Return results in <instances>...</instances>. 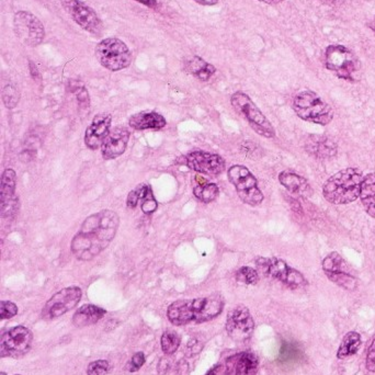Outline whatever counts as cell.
Wrapping results in <instances>:
<instances>
[{
    "label": "cell",
    "instance_id": "obj_1",
    "mask_svg": "<svg viewBox=\"0 0 375 375\" xmlns=\"http://www.w3.org/2000/svg\"><path fill=\"white\" fill-rule=\"evenodd\" d=\"M119 225V215L114 211L103 210L88 216L72 240L74 256L81 261L94 259L110 245Z\"/></svg>",
    "mask_w": 375,
    "mask_h": 375
},
{
    "label": "cell",
    "instance_id": "obj_2",
    "mask_svg": "<svg viewBox=\"0 0 375 375\" xmlns=\"http://www.w3.org/2000/svg\"><path fill=\"white\" fill-rule=\"evenodd\" d=\"M224 308V300L219 294L173 302L167 310L168 319L175 326L202 324L216 319Z\"/></svg>",
    "mask_w": 375,
    "mask_h": 375
},
{
    "label": "cell",
    "instance_id": "obj_3",
    "mask_svg": "<svg viewBox=\"0 0 375 375\" xmlns=\"http://www.w3.org/2000/svg\"><path fill=\"white\" fill-rule=\"evenodd\" d=\"M363 177L356 168H347L332 175L323 186L325 199L332 204H349L360 197Z\"/></svg>",
    "mask_w": 375,
    "mask_h": 375
},
{
    "label": "cell",
    "instance_id": "obj_4",
    "mask_svg": "<svg viewBox=\"0 0 375 375\" xmlns=\"http://www.w3.org/2000/svg\"><path fill=\"white\" fill-rule=\"evenodd\" d=\"M325 65L338 78L354 81L359 79L361 64L354 52L343 45H330L325 52Z\"/></svg>",
    "mask_w": 375,
    "mask_h": 375
},
{
    "label": "cell",
    "instance_id": "obj_5",
    "mask_svg": "<svg viewBox=\"0 0 375 375\" xmlns=\"http://www.w3.org/2000/svg\"><path fill=\"white\" fill-rule=\"evenodd\" d=\"M293 109L300 119L315 125H330L334 111L328 103L313 92H302L295 96Z\"/></svg>",
    "mask_w": 375,
    "mask_h": 375
},
{
    "label": "cell",
    "instance_id": "obj_6",
    "mask_svg": "<svg viewBox=\"0 0 375 375\" xmlns=\"http://www.w3.org/2000/svg\"><path fill=\"white\" fill-rule=\"evenodd\" d=\"M231 103L238 114L245 118L255 132L264 138H272L275 136V131L270 121L264 116L260 109L255 105L249 96L244 92H237L231 98Z\"/></svg>",
    "mask_w": 375,
    "mask_h": 375
},
{
    "label": "cell",
    "instance_id": "obj_7",
    "mask_svg": "<svg viewBox=\"0 0 375 375\" xmlns=\"http://www.w3.org/2000/svg\"><path fill=\"white\" fill-rule=\"evenodd\" d=\"M96 57L101 65L111 72L125 69L131 64L130 50L118 39H105L96 47Z\"/></svg>",
    "mask_w": 375,
    "mask_h": 375
},
{
    "label": "cell",
    "instance_id": "obj_8",
    "mask_svg": "<svg viewBox=\"0 0 375 375\" xmlns=\"http://www.w3.org/2000/svg\"><path fill=\"white\" fill-rule=\"evenodd\" d=\"M227 175L233 186H235L240 200L251 206L261 204L264 195L258 188L257 179L247 168L240 165L233 166Z\"/></svg>",
    "mask_w": 375,
    "mask_h": 375
},
{
    "label": "cell",
    "instance_id": "obj_9",
    "mask_svg": "<svg viewBox=\"0 0 375 375\" xmlns=\"http://www.w3.org/2000/svg\"><path fill=\"white\" fill-rule=\"evenodd\" d=\"M256 264L264 275L280 281L291 289H300L308 284V281L302 273L290 267L286 261L279 258L259 257L256 260Z\"/></svg>",
    "mask_w": 375,
    "mask_h": 375
},
{
    "label": "cell",
    "instance_id": "obj_10",
    "mask_svg": "<svg viewBox=\"0 0 375 375\" xmlns=\"http://www.w3.org/2000/svg\"><path fill=\"white\" fill-rule=\"evenodd\" d=\"M14 29L17 38L25 45H40L45 36L43 23L28 11H18L14 14Z\"/></svg>",
    "mask_w": 375,
    "mask_h": 375
},
{
    "label": "cell",
    "instance_id": "obj_11",
    "mask_svg": "<svg viewBox=\"0 0 375 375\" xmlns=\"http://www.w3.org/2000/svg\"><path fill=\"white\" fill-rule=\"evenodd\" d=\"M32 343V332L27 327H14L1 336L0 354L3 358L18 359L30 351Z\"/></svg>",
    "mask_w": 375,
    "mask_h": 375
},
{
    "label": "cell",
    "instance_id": "obj_12",
    "mask_svg": "<svg viewBox=\"0 0 375 375\" xmlns=\"http://www.w3.org/2000/svg\"><path fill=\"white\" fill-rule=\"evenodd\" d=\"M81 295L83 292L78 286H69L61 290L47 301L42 310V317L46 321L61 317L77 306Z\"/></svg>",
    "mask_w": 375,
    "mask_h": 375
},
{
    "label": "cell",
    "instance_id": "obj_13",
    "mask_svg": "<svg viewBox=\"0 0 375 375\" xmlns=\"http://www.w3.org/2000/svg\"><path fill=\"white\" fill-rule=\"evenodd\" d=\"M255 330V321L248 308L238 306L230 310L226 319V332L233 341H248Z\"/></svg>",
    "mask_w": 375,
    "mask_h": 375
},
{
    "label": "cell",
    "instance_id": "obj_14",
    "mask_svg": "<svg viewBox=\"0 0 375 375\" xmlns=\"http://www.w3.org/2000/svg\"><path fill=\"white\" fill-rule=\"evenodd\" d=\"M182 160L186 167L204 175H219L225 169V160L219 155L208 151H192L182 157Z\"/></svg>",
    "mask_w": 375,
    "mask_h": 375
},
{
    "label": "cell",
    "instance_id": "obj_15",
    "mask_svg": "<svg viewBox=\"0 0 375 375\" xmlns=\"http://www.w3.org/2000/svg\"><path fill=\"white\" fill-rule=\"evenodd\" d=\"M62 6L66 12L75 22H77L84 30L98 34L101 32V21L97 14L90 7L79 0H62Z\"/></svg>",
    "mask_w": 375,
    "mask_h": 375
},
{
    "label": "cell",
    "instance_id": "obj_16",
    "mask_svg": "<svg viewBox=\"0 0 375 375\" xmlns=\"http://www.w3.org/2000/svg\"><path fill=\"white\" fill-rule=\"evenodd\" d=\"M17 175L14 169H6L1 175L0 182V204H1V215L9 217L16 213L18 200L16 195Z\"/></svg>",
    "mask_w": 375,
    "mask_h": 375
},
{
    "label": "cell",
    "instance_id": "obj_17",
    "mask_svg": "<svg viewBox=\"0 0 375 375\" xmlns=\"http://www.w3.org/2000/svg\"><path fill=\"white\" fill-rule=\"evenodd\" d=\"M130 136V131L125 127H118L110 131L101 146L103 158L105 160H116L125 154Z\"/></svg>",
    "mask_w": 375,
    "mask_h": 375
},
{
    "label": "cell",
    "instance_id": "obj_18",
    "mask_svg": "<svg viewBox=\"0 0 375 375\" xmlns=\"http://www.w3.org/2000/svg\"><path fill=\"white\" fill-rule=\"evenodd\" d=\"M112 118L109 114H98L85 133V144L90 149H97L103 146L105 138L110 133Z\"/></svg>",
    "mask_w": 375,
    "mask_h": 375
},
{
    "label": "cell",
    "instance_id": "obj_19",
    "mask_svg": "<svg viewBox=\"0 0 375 375\" xmlns=\"http://www.w3.org/2000/svg\"><path fill=\"white\" fill-rule=\"evenodd\" d=\"M259 361L256 354L249 351L231 356L225 365V375H257Z\"/></svg>",
    "mask_w": 375,
    "mask_h": 375
},
{
    "label": "cell",
    "instance_id": "obj_20",
    "mask_svg": "<svg viewBox=\"0 0 375 375\" xmlns=\"http://www.w3.org/2000/svg\"><path fill=\"white\" fill-rule=\"evenodd\" d=\"M306 149L308 154L321 160L332 158L337 154L335 142L326 136H310L306 142Z\"/></svg>",
    "mask_w": 375,
    "mask_h": 375
},
{
    "label": "cell",
    "instance_id": "obj_21",
    "mask_svg": "<svg viewBox=\"0 0 375 375\" xmlns=\"http://www.w3.org/2000/svg\"><path fill=\"white\" fill-rule=\"evenodd\" d=\"M129 125L136 130H162L166 127V120L162 114L154 111L140 112L131 116Z\"/></svg>",
    "mask_w": 375,
    "mask_h": 375
},
{
    "label": "cell",
    "instance_id": "obj_22",
    "mask_svg": "<svg viewBox=\"0 0 375 375\" xmlns=\"http://www.w3.org/2000/svg\"><path fill=\"white\" fill-rule=\"evenodd\" d=\"M184 69L201 81H208L216 72V68L212 64L195 55L184 61Z\"/></svg>",
    "mask_w": 375,
    "mask_h": 375
},
{
    "label": "cell",
    "instance_id": "obj_23",
    "mask_svg": "<svg viewBox=\"0 0 375 375\" xmlns=\"http://www.w3.org/2000/svg\"><path fill=\"white\" fill-rule=\"evenodd\" d=\"M279 181L288 191L294 195H310L312 193V189L306 179L297 173L289 171H282L279 175Z\"/></svg>",
    "mask_w": 375,
    "mask_h": 375
},
{
    "label": "cell",
    "instance_id": "obj_24",
    "mask_svg": "<svg viewBox=\"0 0 375 375\" xmlns=\"http://www.w3.org/2000/svg\"><path fill=\"white\" fill-rule=\"evenodd\" d=\"M107 314L105 310L99 306L86 304L77 310L73 316V323L76 327H86L97 324Z\"/></svg>",
    "mask_w": 375,
    "mask_h": 375
},
{
    "label": "cell",
    "instance_id": "obj_25",
    "mask_svg": "<svg viewBox=\"0 0 375 375\" xmlns=\"http://www.w3.org/2000/svg\"><path fill=\"white\" fill-rule=\"evenodd\" d=\"M360 197L365 212L375 219V173L365 175L362 180Z\"/></svg>",
    "mask_w": 375,
    "mask_h": 375
},
{
    "label": "cell",
    "instance_id": "obj_26",
    "mask_svg": "<svg viewBox=\"0 0 375 375\" xmlns=\"http://www.w3.org/2000/svg\"><path fill=\"white\" fill-rule=\"evenodd\" d=\"M361 335L359 332H349L343 336L339 348L337 351V358L339 360H345L354 356L361 347Z\"/></svg>",
    "mask_w": 375,
    "mask_h": 375
},
{
    "label": "cell",
    "instance_id": "obj_27",
    "mask_svg": "<svg viewBox=\"0 0 375 375\" xmlns=\"http://www.w3.org/2000/svg\"><path fill=\"white\" fill-rule=\"evenodd\" d=\"M136 188H138V193H140V201H142L140 208L143 211V213H154L155 211L158 208V204H157V201L155 200L151 186L149 184H140Z\"/></svg>",
    "mask_w": 375,
    "mask_h": 375
},
{
    "label": "cell",
    "instance_id": "obj_28",
    "mask_svg": "<svg viewBox=\"0 0 375 375\" xmlns=\"http://www.w3.org/2000/svg\"><path fill=\"white\" fill-rule=\"evenodd\" d=\"M193 195L197 197V200H200L203 203H211L215 200L219 195V186L215 184H208V182H203L199 184L193 189Z\"/></svg>",
    "mask_w": 375,
    "mask_h": 375
},
{
    "label": "cell",
    "instance_id": "obj_29",
    "mask_svg": "<svg viewBox=\"0 0 375 375\" xmlns=\"http://www.w3.org/2000/svg\"><path fill=\"white\" fill-rule=\"evenodd\" d=\"M323 270L326 273L345 272L348 271V267L343 257L338 253H332L323 261Z\"/></svg>",
    "mask_w": 375,
    "mask_h": 375
},
{
    "label": "cell",
    "instance_id": "obj_30",
    "mask_svg": "<svg viewBox=\"0 0 375 375\" xmlns=\"http://www.w3.org/2000/svg\"><path fill=\"white\" fill-rule=\"evenodd\" d=\"M180 343L181 339L178 334L173 332V330H167V332H164L162 339H160L162 351L167 356L175 354V351L178 350Z\"/></svg>",
    "mask_w": 375,
    "mask_h": 375
},
{
    "label": "cell",
    "instance_id": "obj_31",
    "mask_svg": "<svg viewBox=\"0 0 375 375\" xmlns=\"http://www.w3.org/2000/svg\"><path fill=\"white\" fill-rule=\"evenodd\" d=\"M1 95H3V105L8 109H14L19 103L20 92L14 85L9 84L3 87Z\"/></svg>",
    "mask_w": 375,
    "mask_h": 375
},
{
    "label": "cell",
    "instance_id": "obj_32",
    "mask_svg": "<svg viewBox=\"0 0 375 375\" xmlns=\"http://www.w3.org/2000/svg\"><path fill=\"white\" fill-rule=\"evenodd\" d=\"M236 280L240 283L247 284V286H255L259 280V275L253 268L242 267L236 272Z\"/></svg>",
    "mask_w": 375,
    "mask_h": 375
},
{
    "label": "cell",
    "instance_id": "obj_33",
    "mask_svg": "<svg viewBox=\"0 0 375 375\" xmlns=\"http://www.w3.org/2000/svg\"><path fill=\"white\" fill-rule=\"evenodd\" d=\"M111 365L107 360H97L88 365L87 374L88 375H108L110 372Z\"/></svg>",
    "mask_w": 375,
    "mask_h": 375
},
{
    "label": "cell",
    "instance_id": "obj_34",
    "mask_svg": "<svg viewBox=\"0 0 375 375\" xmlns=\"http://www.w3.org/2000/svg\"><path fill=\"white\" fill-rule=\"evenodd\" d=\"M18 313V308L16 304L9 301H1L0 302V319H10Z\"/></svg>",
    "mask_w": 375,
    "mask_h": 375
},
{
    "label": "cell",
    "instance_id": "obj_35",
    "mask_svg": "<svg viewBox=\"0 0 375 375\" xmlns=\"http://www.w3.org/2000/svg\"><path fill=\"white\" fill-rule=\"evenodd\" d=\"M145 356H144L143 352H138V354L133 356L130 363L127 365V370L130 371V372H136L145 365Z\"/></svg>",
    "mask_w": 375,
    "mask_h": 375
},
{
    "label": "cell",
    "instance_id": "obj_36",
    "mask_svg": "<svg viewBox=\"0 0 375 375\" xmlns=\"http://www.w3.org/2000/svg\"><path fill=\"white\" fill-rule=\"evenodd\" d=\"M76 95H77V101H78L81 108L87 109L89 107V95H88V92H87L85 87L81 86L77 88Z\"/></svg>",
    "mask_w": 375,
    "mask_h": 375
},
{
    "label": "cell",
    "instance_id": "obj_37",
    "mask_svg": "<svg viewBox=\"0 0 375 375\" xmlns=\"http://www.w3.org/2000/svg\"><path fill=\"white\" fill-rule=\"evenodd\" d=\"M203 348V343H201L200 341L197 339H191V341L188 343L186 345V356H193L195 354H200L201 350Z\"/></svg>",
    "mask_w": 375,
    "mask_h": 375
},
{
    "label": "cell",
    "instance_id": "obj_38",
    "mask_svg": "<svg viewBox=\"0 0 375 375\" xmlns=\"http://www.w3.org/2000/svg\"><path fill=\"white\" fill-rule=\"evenodd\" d=\"M367 369L371 372L375 371V337L372 343H371L370 347L367 349Z\"/></svg>",
    "mask_w": 375,
    "mask_h": 375
},
{
    "label": "cell",
    "instance_id": "obj_39",
    "mask_svg": "<svg viewBox=\"0 0 375 375\" xmlns=\"http://www.w3.org/2000/svg\"><path fill=\"white\" fill-rule=\"evenodd\" d=\"M171 362L168 356H162L157 365V373L158 375H167L171 371Z\"/></svg>",
    "mask_w": 375,
    "mask_h": 375
},
{
    "label": "cell",
    "instance_id": "obj_40",
    "mask_svg": "<svg viewBox=\"0 0 375 375\" xmlns=\"http://www.w3.org/2000/svg\"><path fill=\"white\" fill-rule=\"evenodd\" d=\"M140 202V193H138V188L132 190L127 195V205L129 208H136L138 203Z\"/></svg>",
    "mask_w": 375,
    "mask_h": 375
},
{
    "label": "cell",
    "instance_id": "obj_41",
    "mask_svg": "<svg viewBox=\"0 0 375 375\" xmlns=\"http://www.w3.org/2000/svg\"><path fill=\"white\" fill-rule=\"evenodd\" d=\"M175 375H189V363L186 360H181L175 367Z\"/></svg>",
    "mask_w": 375,
    "mask_h": 375
},
{
    "label": "cell",
    "instance_id": "obj_42",
    "mask_svg": "<svg viewBox=\"0 0 375 375\" xmlns=\"http://www.w3.org/2000/svg\"><path fill=\"white\" fill-rule=\"evenodd\" d=\"M29 66H30V73L31 76H32V78L35 79V81H39L40 79V73H39L38 68H36V66H35L34 63L29 62Z\"/></svg>",
    "mask_w": 375,
    "mask_h": 375
},
{
    "label": "cell",
    "instance_id": "obj_43",
    "mask_svg": "<svg viewBox=\"0 0 375 375\" xmlns=\"http://www.w3.org/2000/svg\"><path fill=\"white\" fill-rule=\"evenodd\" d=\"M136 1L143 3V5L147 6L149 8H156L157 5H158L156 0H136Z\"/></svg>",
    "mask_w": 375,
    "mask_h": 375
},
{
    "label": "cell",
    "instance_id": "obj_44",
    "mask_svg": "<svg viewBox=\"0 0 375 375\" xmlns=\"http://www.w3.org/2000/svg\"><path fill=\"white\" fill-rule=\"evenodd\" d=\"M193 1H197V3L203 6H213L219 3V0H193Z\"/></svg>",
    "mask_w": 375,
    "mask_h": 375
},
{
    "label": "cell",
    "instance_id": "obj_45",
    "mask_svg": "<svg viewBox=\"0 0 375 375\" xmlns=\"http://www.w3.org/2000/svg\"><path fill=\"white\" fill-rule=\"evenodd\" d=\"M219 370H221V365H216L213 367H211L205 375H219Z\"/></svg>",
    "mask_w": 375,
    "mask_h": 375
},
{
    "label": "cell",
    "instance_id": "obj_46",
    "mask_svg": "<svg viewBox=\"0 0 375 375\" xmlns=\"http://www.w3.org/2000/svg\"><path fill=\"white\" fill-rule=\"evenodd\" d=\"M264 3H268V5H278V3H282L283 0H258Z\"/></svg>",
    "mask_w": 375,
    "mask_h": 375
},
{
    "label": "cell",
    "instance_id": "obj_47",
    "mask_svg": "<svg viewBox=\"0 0 375 375\" xmlns=\"http://www.w3.org/2000/svg\"><path fill=\"white\" fill-rule=\"evenodd\" d=\"M367 27L370 28L373 32H375V16L373 17V19L367 23Z\"/></svg>",
    "mask_w": 375,
    "mask_h": 375
},
{
    "label": "cell",
    "instance_id": "obj_48",
    "mask_svg": "<svg viewBox=\"0 0 375 375\" xmlns=\"http://www.w3.org/2000/svg\"><path fill=\"white\" fill-rule=\"evenodd\" d=\"M321 3L325 5L334 6L336 3V0H321Z\"/></svg>",
    "mask_w": 375,
    "mask_h": 375
},
{
    "label": "cell",
    "instance_id": "obj_49",
    "mask_svg": "<svg viewBox=\"0 0 375 375\" xmlns=\"http://www.w3.org/2000/svg\"><path fill=\"white\" fill-rule=\"evenodd\" d=\"M0 375H7V374H6L5 372H1V373H0Z\"/></svg>",
    "mask_w": 375,
    "mask_h": 375
},
{
    "label": "cell",
    "instance_id": "obj_50",
    "mask_svg": "<svg viewBox=\"0 0 375 375\" xmlns=\"http://www.w3.org/2000/svg\"><path fill=\"white\" fill-rule=\"evenodd\" d=\"M17 375H20V374H17Z\"/></svg>",
    "mask_w": 375,
    "mask_h": 375
}]
</instances>
